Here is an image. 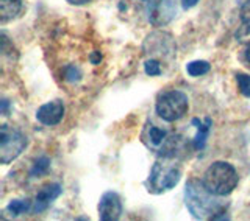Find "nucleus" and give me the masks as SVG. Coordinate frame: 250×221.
Here are the masks:
<instances>
[{"mask_svg": "<svg viewBox=\"0 0 250 221\" xmlns=\"http://www.w3.org/2000/svg\"><path fill=\"white\" fill-rule=\"evenodd\" d=\"M209 69H211V66L207 61H192L186 66V72L191 76H202V75L208 74Z\"/></svg>", "mask_w": 250, "mask_h": 221, "instance_id": "obj_14", "label": "nucleus"}, {"mask_svg": "<svg viewBox=\"0 0 250 221\" xmlns=\"http://www.w3.org/2000/svg\"><path fill=\"white\" fill-rule=\"evenodd\" d=\"M66 2H69L70 5H86L92 2V0H66Z\"/></svg>", "mask_w": 250, "mask_h": 221, "instance_id": "obj_22", "label": "nucleus"}, {"mask_svg": "<svg viewBox=\"0 0 250 221\" xmlns=\"http://www.w3.org/2000/svg\"><path fill=\"white\" fill-rule=\"evenodd\" d=\"M61 193H62V187L60 184H57V183L45 184L44 187H41V190H39L36 195L33 212L35 214H41V212H44L45 209H49L50 204L57 200Z\"/></svg>", "mask_w": 250, "mask_h": 221, "instance_id": "obj_8", "label": "nucleus"}, {"mask_svg": "<svg viewBox=\"0 0 250 221\" xmlns=\"http://www.w3.org/2000/svg\"><path fill=\"white\" fill-rule=\"evenodd\" d=\"M49 168H50V159L47 156H41V157H38V159L35 161L33 168H31L30 175L33 178L42 176V175H45L47 171H49Z\"/></svg>", "mask_w": 250, "mask_h": 221, "instance_id": "obj_15", "label": "nucleus"}, {"mask_svg": "<svg viewBox=\"0 0 250 221\" xmlns=\"http://www.w3.org/2000/svg\"><path fill=\"white\" fill-rule=\"evenodd\" d=\"M31 209H33V206H31L30 200H13L6 206V212L11 217H19L22 214H27V212Z\"/></svg>", "mask_w": 250, "mask_h": 221, "instance_id": "obj_13", "label": "nucleus"}, {"mask_svg": "<svg viewBox=\"0 0 250 221\" xmlns=\"http://www.w3.org/2000/svg\"><path fill=\"white\" fill-rule=\"evenodd\" d=\"M192 123L197 125V126H195V128H197V132H195V136H194L192 145H194L195 149H197V151H200V149H203V147H205V144H207V139L209 136L211 125H213V122H211L209 117H207L203 122H200L199 118H194Z\"/></svg>", "mask_w": 250, "mask_h": 221, "instance_id": "obj_10", "label": "nucleus"}, {"mask_svg": "<svg viewBox=\"0 0 250 221\" xmlns=\"http://www.w3.org/2000/svg\"><path fill=\"white\" fill-rule=\"evenodd\" d=\"M202 183L207 187V190L222 198V196H229L238 187L239 175L231 164L217 161L205 170L202 176Z\"/></svg>", "mask_w": 250, "mask_h": 221, "instance_id": "obj_2", "label": "nucleus"}, {"mask_svg": "<svg viewBox=\"0 0 250 221\" xmlns=\"http://www.w3.org/2000/svg\"><path fill=\"white\" fill-rule=\"evenodd\" d=\"M27 145L28 139L21 131L3 125L2 131H0V162L6 165L18 159L23 149L27 148Z\"/></svg>", "mask_w": 250, "mask_h": 221, "instance_id": "obj_5", "label": "nucleus"}, {"mask_svg": "<svg viewBox=\"0 0 250 221\" xmlns=\"http://www.w3.org/2000/svg\"><path fill=\"white\" fill-rule=\"evenodd\" d=\"M122 201L116 192H105L99 201V218L102 221H116L122 217Z\"/></svg>", "mask_w": 250, "mask_h": 221, "instance_id": "obj_6", "label": "nucleus"}, {"mask_svg": "<svg viewBox=\"0 0 250 221\" xmlns=\"http://www.w3.org/2000/svg\"><path fill=\"white\" fill-rule=\"evenodd\" d=\"M147 139L148 145L153 148H160V151L163 149V147L166 145V142L169 140V132L166 129H161L155 125H147Z\"/></svg>", "mask_w": 250, "mask_h": 221, "instance_id": "obj_11", "label": "nucleus"}, {"mask_svg": "<svg viewBox=\"0 0 250 221\" xmlns=\"http://www.w3.org/2000/svg\"><path fill=\"white\" fill-rule=\"evenodd\" d=\"M6 109H8V100H2V114L6 115Z\"/></svg>", "mask_w": 250, "mask_h": 221, "instance_id": "obj_24", "label": "nucleus"}, {"mask_svg": "<svg viewBox=\"0 0 250 221\" xmlns=\"http://www.w3.org/2000/svg\"><path fill=\"white\" fill-rule=\"evenodd\" d=\"M221 196L213 195L203 183L197 179L188 181L185 188L186 207L197 220H229L225 217V204L219 200Z\"/></svg>", "mask_w": 250, "mask_h": 221, "instance_id": "obj_1", "label": "nucleus"}, {"mask_svg": "<svg viewBox=\"0 0 250 221\" xmlns=\"http://www.w3.org/2000/svg\"><path fill=\"white\" fill-rule=\"evenodd\" d=\"M100 61H102V55H100V52H94V53H91V62H92V64H100Z\"/></svg>", "mask_w": 250, "mask_h": 221, "instance_id": "obj_21", "label": "nucleus"}, {"mask_svg": "<svg viewBox=\"0 0 250 221\" xmlns=\"http://www.w3.org/2000/svg\"><path fill=\"white\" fill-rule=\"evenodd\" d=\"M22 10V0H0V19L2 22H8L14 18Z\"/></svg>", "mask_w": 250, "mask_h": 221, "instance_id": "obj_12", "label": "nucleus"}, {"mask_svg": "<svg viewBox=\"0 0 250 221\" xmlns=\"http://www.w3.org/2000/svg\"><path fill=\"white\" fill-rule=\"evenodd\" d=\"M62 117H64V105L61 100H53L49 103L42 105L36 110V118L39 123L45 126H55L58 125Z\"/></svg>", "mask_w": 250, "mask_h": 221, "instance_id": "obj_7", "label": "nucleus"}, {"mask_svg": "<svg viewBox=\"0 0 250 221\" xmlns=\"http://www.w3.org/2000/svg\"><path fill=\"white\" fill-rule=\"evenodd\" d=\"M175 16L174 0H158L150 11V22L153 25H164Z\"/></svg>", "mask_w": 250, "mask_h": 221, "instance_id": "obj_9", "label": "nucleus"}, {"mask_svg": "<svg viewBox=\"0 0 250 221\" xmlns=\"http://www.w3.org/2000/svg\"><path fill=\"white\" fill-rule=\"evenodd\" d=\"M144 70L148 76H156L161 74V64L156 59H147L144 62Z\"/></svg>", "mask_w": 250, "mask_h": 221, "instance_id": "obj_18", "label": "nucleus"}, {"mask_svg": "<svg viewBox=\"0 0 250 221\" xmlns=\"http://www.w3.org/2000/svg\"><path fill=\"white\" fill-rule=\"evenodd\" d=\"M244 61L247 62V66H250V45L244 50Z\"/></svg>", "mask_w": 250, "mask_h": 221, "instance_id": "obj_23", "label": "nucleus"}, {"mask_svg": "<svg viewBox=\"0 0 250 221\" xmlns=\"http://www.w3.org/2000/svg\"><path fill=\"white\" fill-rule=\"evenodd\" d=\"M189 109V98L185 92L170 89L161 92L156 98L155 110L161 120L167 123H174L180 118H183Z\"/></svg>", "mask_w": 250, "mask_h": 221, "instance_id": "obj_3", "label": "nucleus"}, {"mask_svg": "<svg viewBox=\"0 0 250 221\" xmlns=\"http://www.w3.org/2000/svg\"><path fill=\"white\" fill-rule=\"evenodd\" d=\"M241 20H242V31H244V35L250 33V0H247L241 8Z\"/></svg>", "mask_w": 250, "mask_h": 221, "instance_id": "obj_17", "label": "nucleus"}, {"mask_svg": "<svg viewBox=\"0 0 250 221\" xmlns=\"http://www.w3.org/2000/svg\"><path fill=\"white\" fill-rule=\"evenodd\" d=\"M64 78H66L67 81H70V83L78 81V80L82 78L80 69H78L77 66H69V67L66 69V72H64Z\"/></svg>", "mask_w": 250, "mask_h": 221, "instance_id": "obj_19", "label": "nucleus"}, {"mask_svg": "<svg viewBox=\"0 0 250 221\" xmlns=\"http://www.w3.org/2000/svg\"><path fill=\"white\" fill-rule=\"evenodd\" d=\"M180 179H182V168L178 164L155 162L146 185L150 193L160 195L174 188L180 183Z\"/></svg>", "mask_w": 250, "mask_h": 221, "instance_id": "obj_4", "label": "nucleus"}, {"mask_svg": "<svg viewBox=\"0 0 250 221\" xmlns=\"http://www.w3.org/2000/svg\"><path fill=\"white\" fill-rule=\"evenodd\" d=\"M199 0H182V8L183 10H191L195 5H197Z\"/></svg>", "mask_w": 250, "mask_h": 221, "instance_id": "obj_20", "label": "nucleus"}, {"mask_svg": "<svg viewBox=\"0 0 250 221\" xmlns=\"http://www.w3.org/2000/svg\"><path fill=\"white\" fill-rule=\"evenodd\" d=\"M234 80H236V83H238L239 92L246 98H250V75L239 72V74L234 75Z\"/></svg>", "mask_w": 250, "mask_h": 221, "instance_id": "obj_16", "label": "nucleus"}]
</instances>
